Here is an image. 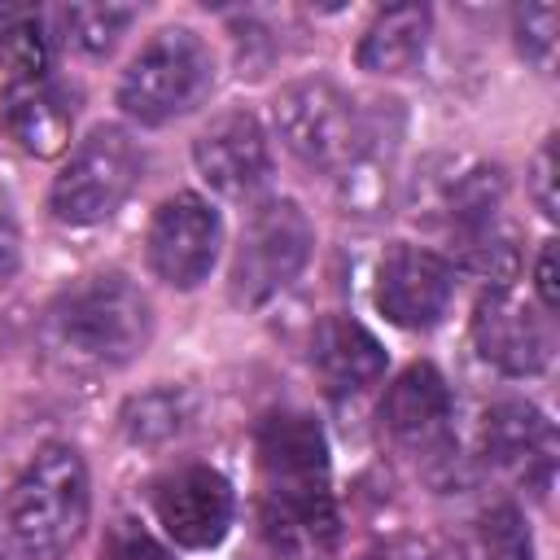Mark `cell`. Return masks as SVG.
I'll list each match as a JSON object with an SVG mask.
<instances>
[{
  "mask_svg": "<svg viewBox=\"0 0 560 560\" xmlns=\"http://www.w3.org/2000/svg\"><path fill=\"white\" fill-rule=\"evenodd\" d=\"M44 332L57 354L88 368H122L153 337V306L122 271H96L66 284L48 311Z\"/></svg>",
  "mask_w": 560,
  "mask_h": 560,
  "instance_id": "obj_1",
  "label": "cell"
},
{
  "mask_svg": "<svg viewBox=\"0 0 560 560\" xmlns=\"http://www.w3.org/2000/svg\"><path fill=\"white\" fill-rule=\"evenodd\" d=\"M92 481L70 442H44L9 490V534L26 560H61L88 529Z\"/></svg>",
  "mask_w": 560,
  "mask_h": 560,
  "instance_id": "obj_2",
  "label": "cell"
},
{
  "mask_svg": "<svg viewBox=\"0 0 560 560\" xmlns=\"http://www.w3.org/2000/svg\"><path fill=\"white\" fill-rule=\"evenodd\" d=\"M214 88V57L206 39L188 26L158 31L122 70L118 105L140 127H162L197 109Z\"/></svg>",
  "mask_w": 560,
  "mask_h": 560,
  "instance_id": "obj_3",
  "label": "cell"
},
{
  "mask_svg": "<svg viewBox=\"0 0 560 560\" xmlns=\"http://www.w3.org/2000/svg\"><path fill=\"white\" fill-rule=\"evenodd\" d=\"M144 153L122 127H92L52 179L48 210L70 228L105 223L140 184Z\"/></svg>",
  "mask_w": 560,
  "mask_h": 560,
  "instance_id": "obj_4",
  "label": "cell"
},
{
  "mask_svg": "<svg viewBox=\"0 0 560 560\" xmlns=\"http://www.w3.org/2000/svg\"><path fill=\"white\" fill-rule=\"evenodd\" d=\"M254 455H258V508H328L332 481H328V438L315 424V416L280 407L267 411L254 429Z\"/></svg>",
  "mask_w": 560,
  "mask_h": 560,
  "instance_id": "obj_5",
  "label": "cell"
},
{
  "mask_svg": "<svg viewBox=\"0 0 560 560\" xmlns=\"http://www.w3.org/2000/svg\"><path fill=\"white\" fill-rule=\"evenodd\" d=\"M311 249H315V228L293 197H271L254 206L232 254V280H228L232 302L262 306L267 298H276L298 280V271L311 262Z\"/></svg>",
  "mask_w": 560,
  "mask_h": 560,
  "instance_id": "obj_6",
  "label": "cell"
},
{
  "mask_svg": "<svg viewBox=\"0 0 560 560\" xmlns=\"http://www.w3.org/2000/svg\"><path fill=\"white\" fill-rule=\"evenodd\" d=\"M455 398L446 376L433 363H411L394 376L381 398V424L398 451H407L433 481L451 477L459 464L455 451Z\"/></svg>",
  "mask_w": 560,
  "mask_h": 560,
  "instance_id": "obj_7",
  "label": "cell"
},
{
  "mask_svg": "<svg viewBox=\"0 0 560 560\" xmlns=\"http://www.w3.org/2000/svg\"><path fill=\"white\" fill-rule=\"evenodd\" d=\"M271 122L293 158H302L306 166L341 171L359 144L363 114L337 83L298 79V83L280 88V96L271 101Z\"/></svg>",
  "mask_w": 560,
  "mask_h": 560,
  "instance_id": "obj_8",
  "label": "cell"
},
{
  "mask_svg": "<svg viewBox=\"0 0 560 560\" xmlns=\"http://www.w3.org/2000/svg\"><path fill=\"white\" fill-rule=\"evenodd\" d=\"M503 197H508L503 171L481 158H433L411 179L416 219L438 223L446 236H459L503 214Z\"/></svg>",
  "mask_w": 560,
  "mask_h": 560,
  "instance_id": "obj_9",
  "label": "cell"
},
{
  "mask_svg": "<svg viewBox=\"0 0 560 560\" xmlns=\"http://www.w3.org/2000/svg\"><path fill=\"white\" fill-rule=\"evenodd\" d=\"M472 346L503 376H534L551 363L556 337L547 311L525 302L512 284H490L472 306Z\"/></svg>",
  "mask_w": 560,
  "mask_h": 560,
  "instance_id": "obj_10",
  "label": "cell"
},
{
  "mask_svg": "<svg viewBox=\"0 0 560 560\" xmlns=\"http://www.w3.org/2000/svg\"><path fill=\"white\" fill-rule=\"evenodd\" d=\"M372 298L389 324H398L407 332H424V328L442 324V315L451 311L455 267H451V258H442L424 245L398 241L376 262Z\"/></svg>",
  "mask_w": 560,
  "mask_h": 560,
  "instance_id": "obj_11",
  "label": "cell"
},
{
  "mask_svg": "<svg viewBox=\"0 0 560 560\" xmlns=\"http://www.w3.org/2000/svg\"><path fill=\"white\" fill-rule=\"evenodd\" d=\"M223 245L219 210L197 192H175L153 210L149 223V267L171 289H197Z\"/></svg>",
  "mask_w": 560,
  "mask_h": 560,
  "instance_id": "obj_12",
  "label": "cell"
},
{
  "mask_svg": "<svg viewBox=\"0 0 560 560\" xmlns=\"http://www.w3.org/2000/svg\"><path fill=\"white\" fill-rule=\"evenodd\" d=\"M149 503H153V516L166 529V538L179 542V547H192V551H206V547L223 542V534L232 525V512H236L228 477L210 464L171 468L166 477L153 481Z\"/></svg>",
  "mask_w": 560,
  "mask_h": 560,
  "instance_id": "obj_13",
  "label": "cell"
},
{
  "mask_svg": "<svg viewBox=\"0 0 560 560\" xmlns=\"http://www.w3.org/2000/svg\"><path fill=\"white\" fill-rule=\"evenodd\" d=\"M192 162H197L201 179L219 197H228V201H245V197H254L271 179V144H267V131L245 109L219 114L197 136Z\"/></svg>",
  "mask_w": 560,
  "mask_h": 560,
  "instance_id": "obj_14",
  "label": "cell"
},
{
  "mask_svg": "<svg viewBox=\"0 0 560 560\" xmlns=\"http://www.w3.org/2000/svg\"><path fill=\"white\" fill-rule=\"evenodd\" d=\"M481 455L486 464L525 481V490L547 494L556 477V429L534 402L503 398L481 416Z\"/></svg>",
  "mask_w": 560,
  "mask_h": 560,
  "instance_id": "obj_15",
  "label": "cell"
},
{
  "mask_svg": "<svg viewBox=\"0 0 560 560\" xmlns=\"http://www.w3.org/2000/svg\"><path fill=\"white\" fill-rule=\"evenodd\" d=\"M311 368L324 381L332 398H350L381 381L385 372V346L350 315H328L315 324L311 337Z\"/></svg>",
  "mask_w": 560,
  "mask_h": 560,
  "instance_id": "obj_16",
  "label": "cell"
},
{
  "mask_svg": "<svg viewBox=\"0 0 560 560\" xmlns=\"http://www.w3.org/2000/svg\"><path fill=\"white\" fill-rule=\"evenodd\" d=\"M0 122L9 140L31 158H57L70 144L74 131V105L52 79L9 83V96L0 105Z\"/></svg>",
  "mask_w": 560,
  "mask_h": 560,
  "instance_id": "obj_17",
  "label": "cell"
},
{
  "mask_svg": "<svg viewBox=\"0 0 560 560\" xmlns=\"http://www.w3.org/2000/svg\"><path fill=\"white\" fill-rule=\"evenodd\" d=\"M389 105L394 101H385V109L376 114H363L359 144L337 171V192H341L346 214H381V206L389 201V171H394V149H398V131L385 127Z\"/></svg>",
  "mask_w": 560,
  "mask_h": 560,
  "instance_id": "obj_18",
  "label": "cell"
},
{
  "mask_svg": "<svg viewBox=\"0 0 560 560\" xmlns=\"http://www.w3.org/2000/svg\"><path fill=\"white\" fill-rule=\"evenodd\" d=\"M433 13L424 4H394L372 18V26L359 35L354 61L372 74H402L424 57Z\"/></svg>",
  "mask_w": 560,
  "mask_h": 560,
  "instance_id": "obj_19",
  "label": "cell"
},
{
  "mask_svg": "<svg viewBox=\"0 0 560 560\" xmlns=\"http://www.w3.org/2000/svg\"><path fill=\"white\" fill-rule=\"evenodd\" d=\"M451 245H455V262L451 267L486 276L490 284H508L516 276V267H521V241H516V228L503 214L451 236Z\"/></svg>",
  "mask_w": 560,
  "mask_h": 560,
  "instance_id": "obj_20",
  "label": "cell"
},
{
  "mask_svg": "<svg viewBox=\"0 0 560 560\" xmlns=\"http://www.w3.org/2000/svg\"><path fill=\"white\" fill-rule=\"evenodd\" d=\"M192 420V398L179 389V385H158V389H144L136 398H127L118 424L127 433V442L136 446H162L171 438H179Z\"/></svg>",
  "mask_w": 560,
  "mask_h": 560,
  "instance_id": "obj_21",
  "label": "cell"
},
{
  "mask_svg": "<svg viewBox=\"0 0 560 560\" xmlns=\"http://www.w3.org/2000/svg\"><path fill=\"white\" fill-rule=\"evenodd\" d=\"M0 66L13 83L48 79V26L35 4H0Z\"/></svg>",
  "mask_w": 560,
  "mask_h": 560,
  "instance_id": "obj_22",
  "label": "cell"
},
{
  "mask_svg": "<svg viewBox=\"0 0 560 560\" xmlns=\"http://www.w3.org/2000/svg\"><path fill=\"white\" fill-rule=\"evenodd\" d=\"M446 560H534L529 529L512 503H494L472 521L468 538Z\"/></svg>",
  "mask_w": 560,
  "mask_h": 560,
  "instance_id": "obj_23",
  "label": "cell"
},
{
  "mask_svg": "<svg viewBox=\"0 0 560 560\" xmlns=\"http://www.w3.org/2000/svg\"><path fill=\"white\" fill-rule=\"evenodd\" d=\"M66 44H74L79 52H109L118 44V35H127V26L136 22V9L127 4H70L57 13Z\"/></svg>",
  "mask_w": 560,
  "mask_h": 560,
  "instance_id": "obj_24",
  "label": "cell"
},
{
  "mask_svg": "<svg viewBox=\"0 0 560 560\" xmlns=\"http://www.w3.org/2000/svg\"><path fill=\"white\" fill-rule=\"evenodd\" d=\"M512 26H516L521 57H529L538 70H551L556 44H560V9L556 4H521L512 13Z\"/></svg>",
  "mask_w": 560,
  "mask_h": 560,
  "instance_id": "obj_25",
  "label": "cell"
},
{
  "mask_svg": "<svg viewBox=\"0 0 560 560\" xmlns=\"http://www.w3.org/2000/svg\"><path fill=\"white\" fill-rule=\"evenodd\" d=\"M101 560H171V551L136 521H114L105 542H101Z\"/></svg>",
  "mask_w": 560,
  "mask_h": 560,
  "instance_id": "obj_26",
  "label": "cell"
},
{
  "mask_svg": "<svg viewBox=\"0 0 560 560\" xmlns=\"http://www.w3.org/2000/svg\"><path fill=\"white\" fill-rule=\"evenodd\" d=\"M529 188H534L538 210H542L547 219H556V136L542 140V149H538V158H534V179H529Z\"/></svg>",
  "mask_w": 560,
  "mask_h": 560,
  "instance_id": "obj_27",
  "label": "cell"
},
{
  "mask_svg": "<svg viewBox=\"0 0 560 560\" xmlns=\"http://www.w3.org/2000/svg\"><path fill=\"white\" fill-rule=\"evenodd\" d=\"M22 267V232H18V219L9 210V197L0 192V284L13 280Z\"/></svg>",
  "mask_w": 560,
  "mask_h": 560,
  "instance_id": "obj_28",
  "label": "cell"
},
{
  "mask_svg": "<svg viewBox=\"0 0 560 560\" xmlns=\"http://www.w3.org/2000/svg\"><path fill=\"white\" fill-rule=\"evenodd\" d=\"M534 289H538V302L542 311H556V241H542L538 249V267H534Z\"/></svg>",
  "mask_w": 560,
  "mask_h": 560,
  "instance_id": "obj_29",
  "label": "cell"
}]
</instances>
